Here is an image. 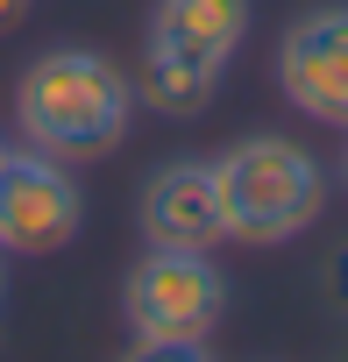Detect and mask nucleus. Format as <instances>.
<instances>
[{"mask_svg":"<svg viewBox=\"0 0 348 362\" xmlns=\"http://www.w3.org/2000/svg\"><path fill=\"white\" fill-rule=\"evenodd\" d=\"M327 291H334V305L348 313V242L334 249V263H327Z\"/></svg>","mask_w":348,"mask_h":362,"instance_id":"obj_9","label":"nucleus"},{"mask_svg":"<svg viewBox=\"0 0 348 362\" xmlns=\"http://www.w3.org/2000/svg\"><path fill=\"white\" fill-rule=\"evenodd\" d=\"M0 284H8V256H0Z\"/></svg>","mask_w":348,"mask_h":362,"instance_id":"obj_11","label":"nucleus"},{"mask_svg":"<svg viewBox=\"0 0 348 362\" xmlns=\"http://www.w3.org/2000/svg\"><path fill=\"white\" fill-rule=\"evenodd\" d=\"M135 121V78L100 50H43L15 86V128L57 163H100Z\"/></svg>","mask_w":348,"mask_h":362,"instance_id":"obj_1","label":"nucleus"},{"mask_svg":"<svg viewBox=\"0 0 348 362\" xmlns=\"http://www.w3.org/2000/svg\"><path fill=\"white\" fill-rule=\"evenodd\" d=\"M135 228L149 249H221L228 242V214H221V185L214 163L199 156H170L163 170H149Z\"/></svg>","mask_w":348,"mask_h":362,"instance_id":"obj_7","label":"nucleus"},{"mask_svg":"<svg viewBox=\"0 0 348 362\" xmlns=\"http://www.w3.org/2000/svg\"><path fill=\"white\" fill-rule=\"evenodd\" d=\"M22 15H29V0H0V36H8V29H15Z\"/></svg>","mask_w":348,"mask_h":362,"instance_id":"obj_10","label":"nucleus"},{"mask_svg":"<svg viewBox=\"0 0 348 362\" xmlns=\"http://www.w3.org/2000/svg\"><path fill=\"white\" fill-rule=\"evenodd\" d=\"M121 362H214L207 341H135Z\"/></svg>","mask_w":348,"mask_h":362,"instance_id":"obj_8","label":"nucleus"},{"mask_svg":"<svg viewBox=\"0 0 348 362\" xmlns=\"http://www.w3.org/2000/svg\"><path fill=\"white\" fill-rule=\"evenodd\" d=\"M0 149H8V142H0Z\"/></svg>","mask_w":348,"mask_h":362,"instance_id":"obj_13","label":"nucleus"},{"mask_svg":"<svg viewBox=\"0 0 348 362\" xmlns=\"http://www.w3.org/2000/svg\"><path fill=\"white\" fill-rule=\"evenodd\" d=\"M242 43H249V0H156L149 36H142L135 100L170 121L207 114Z\"/></svg>","mask_w":348,"mask_h":362,"instance_id":"obj_2","label":"nucleus"},{"mask_svg":"<svg viewBox=\"0 0 348 362\" xmlns=\"http://www.w3.org/2000/svg\"><path fill=\"white\" fill-rule=\"evenodd\" d=\"M228 313V277L207 249H149L121 284V320L135 341H214Z\"/></svg>","mask_w":348,"mask_h":362,"instance_id":"obj_4","label":"nucleus"},{"mask_svg":"<svg viewBox=\"0 0 348 362\" xmlns=\"http://www.w3.org/2000/svg\"><path fill=\"white\" fill-rule=\"evenodd\" d=\"M214 185H221L228 242H249V249L298 242L320 221V206H327V170L291 135H242V142H228L214 156Z\"/></svg>","mask_w":348,"mask_h":362,"instance_id":"obj_3","label":"nucleus"},{"mask_svg":"<svg viewBox=\"0 0 348 362\" xmlns=\"http://www.w3.org/2000/svg\"><path fill=\"white\" fill-rule=\"evenodd\" d=\"M277 93L320 121L348 128V8H306L277 43Z\"/></svg>","mask_w":348,"mask_h":362,"instance_id":"obj_6","label":"nucleus"},{"mask_svg":"<svg viewBox=\"0 0 348 362\" xmlns=\"http://www.w3.org/2000/svg\"><path fill=\"white\" fill-rule=\"evenodd\" d=\"M341 177H348V149H341Z\"/></svg>","mask_w":348,"mask_h":362,"instance_id":"obj_12","label":"nucleus"},{"mask_svg":"<svg viewBox=\"0 0 348 362\" xmlns=\"http://www.w3.org/2000/svg\"><path fill=\"white\" fill-rule=\"evenodd\" d=\"M86 228L71 163L43 149H0V256H50Z\"/></svg>","mask_w":348,"mask_h":362,"instance_id":"obj_5","label":"nucleus"}]
</instances>
